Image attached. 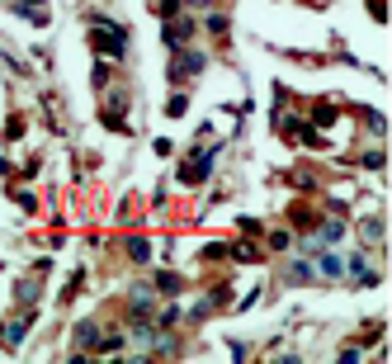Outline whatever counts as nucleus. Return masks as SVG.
<instances>
[{"instance_id": "obj_1", "label": "nucleus", "mask_w": 392, "mask_h": 364, "mask_svg": "<svg viewBox=\"0 0 392 364\" xmlns=\"http://www.w3.org/2000/svg\"><path fill=\"white\" fill-rule=\"evenodd\" d=\"M95 43H100L109 57H118V52H123V38H118L114 28H105V24H95Z\"/></svg>"}, {"instance_id": "obj_2", "label": "nucleus", "mask_w": 392, "mask_h": 364, "mask_svg": "<svg viewBox=\"0 0 392 364\" xmlns=\"http://www.w3.org/2000/svg\"><path fill=\"white\" fill-rule=\"evenodd\" d=\"M194 5H208V0H194Z\"/></svg>"}]
</instances>
